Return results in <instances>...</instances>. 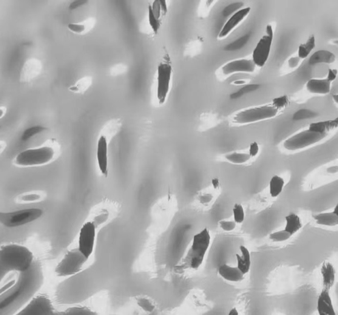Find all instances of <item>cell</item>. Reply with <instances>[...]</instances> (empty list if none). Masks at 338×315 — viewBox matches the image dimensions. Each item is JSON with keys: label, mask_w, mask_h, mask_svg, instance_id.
<instances>
[{"label": "cell", "mask_w": 338, "mask_h": 315, "mask_svg": "<svg viewBox=\"0 0 338 315\" xmlns=\"http://www.w3.org/2000/svg\"><path fill=\"white\" fill-rule=\"evenodd\" d=\"M41 199V196L38 194L25 195L21 198V200L25 202H32V201H38Z\"/></svg>", "instance_id": "obj_46"}, {"label": "cell", "mask_w": 338, "mask_h": 315, "mask_svg": "<svg viewBox=\"0 0 338 315\" xmlns=\"http://www.w3.org/2000/svg\"><path fill=\"white\" fill-rule=\"evenodd\" d=\"M148 18H149V24L150 27L152 28L153 32L155 33H157L160 28V20L155 18V16L153 15L151 10H150L149 8Z\"/></svg>", "instance_id": "obj_38"}, {"label": "cell", "mask_w": 338, "mask_h": 315, "mask_svg": "<svg viewBox=\"0 0 338 315\" xmlns=\"http://www.w3.org/2000/svg\"><path fill=\"white\" fill-rule=\"evenodd\" d=\"M251 158V156H250L248 153L237 152L229 153V154L225 156V158L227 161H228L230 163L236 164L245 163L247 161H248Z\"/></svg>", "instance_id": "obj_31"}, {"label": "cell", "mask_w": 338, "mask_h": 315, "mask_svg": "<svg viewBox=\"0 0 338 315\" xmlns=\"http://www.w3.org/2000/svg\"><path fill=\"white\" fill-rule=\"evenodd\" d=\"M327 136V134H322L308 128L286 139L284 142L283 147L289 151H295L319 143Z\"/></svg>", "instance_id": "obj_7"}, {"label": "cell", "mask_w": 338, "mask_h": 315, "mask_svg": "<svg viewBox=\"0 0 338 315\" xmlns=\"http://www.w3.org/2000/svg\"><path fill=\"white\" fill-rule=\"evenodd\" d=\"M286 225L285 231L292 235L296 234L302 228V222L298 215L292 213L285 217Z\"/></svg>", "instance_id": "obj_26"}, {"label": "cell", "mask_w": 338, "mask_h": 315, "mask_svg": "<svg viewBox=\"0 0 338 315\" xmlns=\"http://www.w3.org/2000/svg\"><path fill=\"white\" fill-rule=\"evenodd\" d=\"M53 303L46 294H40L34 297L21 310L14 315H56Z\"/></svg>", "instance_id": "obj_8"}, {"label": "cell", "mask_w": 338, "mask_h": 315, "mask_svg": "<svg viewBox=\"0 0 338 315\" xmlns=\"http://www.w3.org/2000/svg\"><path fill=\"white\" fill-rule=\"evenodd\" d=\"M87 259L78 248L72 249L57 265L56 273L59 277L73 276L81 271Z\"/></svg>", "instance_id": "obj_5"}, {"label": "cell", "mask_w": 338, "mask_h": 315, "mask_svg": "<svg viewBox=\"0 0 338 315\" xmlns=\"http://www.w3.org/2000/svg\"><path fill=\"white\" fill-rule=\"evenodd\" d=\"M228 315H239L238 314V311L236 308H232L231 311H229Z\"/></svg>", "instance_id": "obj_57"}, {"label": "cell", "mask_w": 338, "mask_h": 315, "mask_svg": "<svg viewBox=\"0 0 338 315\" xmlns=\"http://www.w3.org/2000/svg\"><path fill=\"white\" fill-rule=\"evenodd\" d=\"M291 237V234L286 232L285 230H283V231L272 233L270 235L269 238L274 242H282V241L288 240Z\"/></svg>", "instance_id": "obj_36"}, {"label": "cell", "mask_w": 338, "mask_h": 315, "mask_svg": "<svg viewBox=\"0 0 338 315\" xmlns=\"http://www.w3.org/2000/svg\"><path fill=\"white\" fill-rule=\"evenodd\" d=\"M88 3L87 0H76L74 1L69 5V10L70 11H74L78 9L79 8L83 7V6L87 5Z\"/></svg>", "instance_id": "obj_45"}, {"label": "cell", "mask_w": 338, "mask_h": 315, "mask_svg": "<svg viewBox=\"0 0 338 315\" xmlns=\"http://www.w3.org/2000/svg\"><path fill=\"white\" fill-rule=\"evenodd\" d=\"M251 7L242 8L230 16L221 28L218 34V38L219 39L226 38L247 18L251 13Z\"/></svg>", "instance_id": "obj_14"}, {"label": "cell", "mask_w": 338, "mask_h": 315, "mask_svg": "<svg viewBox=\"0 0 338 315\" xmlns=\"http://www.w3.org/2000/svg\"><path fill=\"white\" fill-rule=\"evenodd\" d=\"M213 197L210 194L202 195L200 197L201 203L203 204L209 203L212 201Z\"/></svg>", "instance_id": "obj_51"}, {"label": "cell", "mask_w": 338, "mask_h": 315, "mask_svg": "<svg viewBox=\"0 0 338 315\" xmlns=\"http://www.w3.org/2000/svg\"><path fill=\"white\" fill-rule=\"evenodd\" d=\"M240 250L242 254L241 255L236 254L237 261V267L240 269V272L244 275H245L248 273L250 268H251V254H250L249 249L245 246H241L240 247Z\"/></svg>", "instance_id": "obj_23"}, {"label": "cell", "mask_w": 338, "mask_h": 315, "mask_svg": "<svg viewBox=\"0 0 338 315\" xmlns=\"http://www.w3.org/2000/svg\"><path fill=\"white\" fill-rule=\"evenodd\" d=\"M33 262V255L26 247L11 244L0 249L1 280L11 272L25 273L29 271Z\"/></svg>", "instance_id": "obj_1"}, {"label": "cell", "mask_w": 338, "mask_h": 315, "mask_svg": "<svg viewBox=\"0 0 338 315\" xmlns=\"http://www.w3.org/2000/svg\"><path fill=\"white\" fill-rule=\"evenodd\" d=\"M149 8L151 10L155 18L160 20L162 14L160 0L153 2V4L151 6H150Z\"/></svg>", "instance_id": "obj_42"}, {"label": "cell", "mask_w": 338, "mask_h": 315, "mask_svg": "<svg viewBox=\"0 0 338 315\" xmlns=\"http://www.w3.org/2000/svg\"><path fill=\"white\" fill-rule=\"evenodd\" d=\"M301 60L302 59H300L298 56L292 57L288 61V67L292 69H295L299 65Z\"/></svg>", "instance_id": "obj_47"}, {"label": "cell", "mask_w": 338, "mask_h": 315, "mask_svg": "<svg viewBox=\"0 0 338 315\" xmlns=\"http://www.w3.org/2000/svg\"><path fill=\"white\" fill-rule=\"evenodd\" d=\"M336 61V56L333 53L326 50H319L315 52L309 58V64L315 65L319 64H332Z\"/></svg>", "instance_id": "obj_21"}, {"label": "cell", "mask_w": 338, "mask_h": 315, "mask_svg": "<svg viewBox=\"0 0 338 315\" xmlns=\"http://www.w3.org/2000/svg\"><path fill=\"white\" fill-rule=\"evenodd\" d=\"M7 107L5 106H2L0 107V118H3L7 114Z\"/></svg>", "instance_id": "obj_54"}, {"label": "cell", "mask_w": 338, "mask_h": 315, "mask_svg": "<svg viewBox=\"0 0 338 315\" xmlns=\"http://www.w3.org/2000/svg\"><path fill=\"white\" fill-rule=\"evenodd\" d=\"M200 42L194 41L192 42L191 43L188 44V46L186 48V53L187 56H194L197 54L198 51V48H200Z\"/></svg>", "instance_id": "obj_44"}, {"label": "cell", "mask_w": 338, "mask_h": 315, "mask_svg": "<svg viewBox=\"0 0 338 315\" xmlns=\"http://www.w3.org/2000/svg\"><path fill=\"white\" fill-rule=\"evenodd\" d=\"M244 3L240 2L232 3V4L226 6L222 11L223 17L228 18V17L231 16L238 10L242 9Z\"/></svg>", "instance_id": "obj_35"}, {"label": "cell", "mask_w": 338, "mask_h": 315, "mask_svg": "<svg viewBox=\"0 0 338 315\" xmlns=\"http://www.w3.org/2000/svg\"><path fill=\"white\" fill-rule=\"evenodd\" d=\"M259 152V146L257 143H254L251 144V146H250L249 153V154L251 157H255Z\"/></svg>", "instance_id": "obj_49"}, {"label": "cell", "mask_w": 338, "mask_h": 315, "mask_svg": "<svg viewBox=\"0 0 338 315\" xmlns=\"http://www.w3.org/2000/svg\"><path fill=\"white\" fill-rule=\"evenodd\" d=\"M43 65L39 59H28L22 66L20 73V81L26 83L34 80L41 74Z\"/></svg>", "instance_id": "obj_13"}, {"label": "cell", "mask_w": 338, "mask_h": 315, "mask_svg": "<svg viewBox=\"0 0 338 315\" xmlns=\"http://www.w3.org/2000/svg\"><path fill=\"white\" fill-rule=\"evenodd\" d=\"M272 102H273L272 106H274L278 110L283 109V108L287 106L289 103L288 99L285 96L275 98Z\"/></svg>", "instance_id": "obj_41"}, {"label": "cell", "mask_w": 338, "mask_h": 315, "mask_svg": "<svg viewBox=\"0 0 338 315\" xmlns=\"http://www.w3.org/2000/svg\"><path fill=\"white\" fill-rule=\"evenodd\" d=\"M160 4L162 14L164 15V14H166L167 11H168V5H167V2L165 1V0H161V1H160Z\"/></svg>", "instance_id": "obj_52"}, {"label": "cell", "mask_w": 338, "mask_h": 315, "mask_svg": "<svg viewBox=\"0 0 338 315\" xmlns=\"http://www.w3.org/2000/svg\"><path fill=\"white\" fill-rule=\"evenodd\" d=\"M333 98L334 102H336V103H337V95H334L333 96Z\"/></svg>", "instance_id": "obj_58"}, {"label": "cell", "mask_w": 338, "mask_h": 315, "mask_svg": "<svg viewBox=\"0 0 338 315\" xmlns=\"http://www.w3.org/2000/svg\"><path fill=\"white\" fill-rule=\"evenodd\" d=\"M96 23V20L93 17H89L81 22H74L68 25V28L73 33L79 35H85L93 29Z\"/></svg>", "instance_id": "obj_16"}, {"label": "cell", "mask_w": 338, "mask_h": 315, "mask_svg": "<svg viewBox=\"0 0 338 315\" xmlns=\"http://www.w3.org/2000/svg\"><path fill=\"white\" fill-rule=\"evenodd\" d=\"M284 185L285 181L283 178L278 175L272 177L269 183V193L271 197L273 198L278 197L282 192Z\"/></svg>", "instance_id": "obj_28"}, {"label": "cell", "mask_w": 338, "mask_h": 315, "mask_svg": "<svg viewBox=\"0 0 338 315\" xmlns=\"http://www.w3.org/2000/svg\"><path fill=\"white\" fill-rule=\"evenodd\" d=\"M317 223L321 226L333 227L338 223V206L335 207L334 211L326 213H321L314 215Z\"/></svg>", "instance_id": "obj_22"}, {"label": "cell", "mask_w": 338, "mask_h": 315, "mask_svg": "<svg viewBox=\"0 0 338 315\" xmlns=\"http://www.w3.org/2000/svg\"><path fill=\"white\" fill-rule=\"evenodd\" d=\"M259 87L260 84H258L246 85V86L241 87V88L239 90H238L237 92L232 93L231 95H230V98L231 99H239L241 97H243V96L247 95V94L255 92V91L259 89Z\"/></svg>", "instance_id": "obj_32"}, {"label": "cell", "mask_w": 338, "mask_h": 315, "mask_svg": "<svg viewBox=\"0 0 338 315\" xmlns=\"http://www.w3.org/2000/svg\"><path fill=\"white\" fill-rule=\"evenodd\" d=\"M46 130V127L38 125L30 127L29 128L25 130V131L21 136V140L24 142L30 140L34 136L40 134V133L43 132Z\"/></svg>", "instance_id": "obj_33"}, {"label": "cell", "mask_w": 338, "mask_h": 315, "mask_svg": "<svg viewBox=\"0 0 338 315\" xmlns=\"http://www.w3.org/2000/svg\"><path fill=\"white\" fill-rule=\"evenodd\" d=\"M232 84L236 85V86H240V85H244L246 84V81L244 79H238V80H235L232 82Z\"/></svg>", "instance_id": "obj_55"}, {"label": "cell", "mask_w": 338, "mask_h": 315, "mask_svg": "<svg viewBox=\"0 0 338 315\" xmlns=\"http://www.w3.org/2000/svg\"><path fill=\"white\" fill-rule=\"evenodd\" d=\"M273 36L265 35L258 42L252 55V61L256 66L262 67L268 61L272 47Z\"/></svg>", "instance_id": "obj_12"}, {"label": "cell", "mask_w": 338, "mask_h": 315, "mask_svg": "<svg viewBox=\"0 0 338 315\" xmlns=\"http://www.w3.org/2000/svg\"><path fill=\"white\" fill-rule=\"evenodd\" d=\"M256 65L252 59H240L230 61L220 68V76L222 78L238 73H253Z\"/></svg>", "instance_id": "obj_11"}, {"label": "cell", "mask_w": 338, "mask_h": 315, "mask_svg": "<svg viewBox=\"0 0 338 315\" xmlns=\"http://www.w3.org/2000/svg\"><path fill=\"white\" fill-rule=\"evenodd\" d=\"M317 310L319 315H336L329 291L323 289L318 298Z\"/></svg>", "instance_id": "obj_17"}, {"label": "cell", "mask_w": 338, "mask_h": 315, "mask_svg": "<svg viewBox=\"0 0 338 315\" xmlns=\"http://www.w3.org/2000/svg\"><path fill=\"white\" fill-rule=\"evenodd\" d=\"M220 226L224 231L231 232L236 227V223L234 221L221 220L220 222Z\"/></svg>", "instance_id": "obj_43"}, {"label": "cell", "mask_w": 338, "mask_h": 315, "mask_svg": "<svg viewBox=\"0 0 338 315\" xmlns=\"http://www.w3.org/2000/svg\"><path fill=\"white\" fill-rule=\"evenodd\" d=\"M213 186H214L215 189H217L218 186H219V181L218 179H213L212 180Z\"/></svg>", "instance_id": "obj_56"}, {"label": "cell", "mask_w": 338, "mask_h": 315, "mask_svg": "<svg viewBox=\"0 0 338 315\" xmlns=\"http://www.w3.org/2000/svg\"><path fill=\"white\" fill-rule=\"evenodd\" d=\"M337 166H330L328 167L326 171H327L328 174H334L337 172Z\"/></svg>", "instance_id": "obj_53"}, {"label": "cell", "mask_w": 338, "mask_h": 315, "mask_svg": "<svg viewBox=\"0 0 338 315\" xmlns=\"http://www.w3.org/2000/svg\"><path fill=\"white\" fill-rule=\"evenodd\" d=\"M317 113L309 109H301L298 110L293 115V120L294 121H302L309 120V119L316 117Z\"/></svg>", "instance_id": "obj_34"}, {"label": "cell", "mask_w": 338, "mask_h": 315, "mask_svg": "<svg viewBox=\"0 0 338 315\" xmlns=\"http://www.w3.org/2000/svg\"><path fill=\"white\" fill-rule=\"evenodd\" d=\"M138 305L143 309V310L148 312H152L154 310L155 305L152 301L146 299V298H141L138 300Z\"/></svg>", "instance_id": "obj_40"}, {"label": "cell", "mask_w": 338, "mask_h": 315, "mask_svg": "<svg viewBox=\"0 0 338 315\" xmlns=\"http://www.w3.org/2000/svg\"><path fill=\"white\" fill-rule=\"evenodd\" d=\"M95 235V226L93 222H87L82 227L79 233L78 249L87 259L94 249Z\"/></svg>", "instance_id": "obj_10"}, {"label": "cell", "mask_w": 338, "mask_h": 315, "mask_svg": "<svg viewBox=\"0 0 338 315\" xmlns=\"http://www.w3.org/2000/svg\"><path fill=\"white\" fill-rule=\"evenodd\" d=\"M331 83L326 78L311 79L306 84V88L310 93L326 95L330 92Z\"/></svg>", "instance_id": "obj_18"}, {"label": "cell", "mask_w": 338, "mask_h": 315, "mask_svg": "<svg viewBox=\"0 0 338 315\" xmlns=\"http://www.w3.org/2000/svg\"><path fill=\"white\" fill-rule=\"evenodd\" d=\"M172 77V65L167 62H163L159 64L157 69L156 98L161 105L164 104L168 98Z\"/></svg>", "instance_id": "obj_9"}, {"label": "cell", "mask_w": 338, "mask_h": 315, "mask_svg": "<svg viewBox=\"0 0 338 315\" xmlns=\"http://www.w3.org/2000/svg\"><path fill=\"white\" fill-rule=\"evenodd\" d=\"M56 315H98L95 311L85 306H75L58 311Z\"/></svg>", "instance_id": "obj_27"}, {"label": "cell", "mask_w": 338, "mask_h": 315, "mask_svg": "<svg viewBox=\"0 0 338 315\" xmlns=\"http://www.w3.org/2000/svg\"><path fill=\"white\" fill-rule=\"evenodd\" d=\"M323 289L329 291L333 286L335 281V269L333 265L329 262L323 263L321 268Z\"/></svg>", "instance_id": "obj_20"}, {"label": "cell", "mask_w": 338, "mask_h": 315, "mask_svg": "<svg viewBox=\"0 0 338 315\" xmlns=\"http://www.w3.org/2000/svg\"><path fill=\"white\" fill-rule=\"evenodd\" d=\"M279 110L272 105H265L240 110L232 116V122L237 124H246L268 120L276 116Z\"/></svg>", "instance_id": "obj_3"}, {"label": "cell", "mask_w": 338, "mask_h": 315, "mask_svg": "<svg viewBox=\"0 0 338 315\" xmlns=\"http://www.w3.org/2000/svg\"><path fill=\"white\" fill-rule=\"evenodd\" d=\"M42 214L41 209H24L13 212H2L0 220L3 225L14 228L32 222L40 217Z\"/></svg>", "instance_id": "obj_6"}, {"label": "cell", "mask_w": 338, "mask_h": 315, "mask_svg": "<svg viewBox=\"0 0 338 315\" xmlns=\"http://www.w3.org/2000/svg\"><path fill=\"white\" fill-rule=\"evenodd\" d=\"M127 71V67L126 65L119 64L111 68L110 73L111 75L116 76L123 75L126 73Z\"/></svg>", "instance_id": "obj_39"}, {"label": "cell", "mask_w": 338, "mask_h": 315, "mask_svg": "<svg viewBox=\"0 0 338 315\" xmlns=\"http://www.w3.org/2000/svg\"><path fill=\"white\" fill-rule=\"evenodd\" d=\"M108 138L102 134L98 139L96 147V160L101 172L104 175L108 174L109 167V153H108Z\"/></svg>", "instance_id": "obj_15"}, {"label": "cell", "mask_w": 338, "mask_h": 315, "mask_svg": "<svg viewBox=\"0 0 338 315\" xmlns=\"http://www.w3.org/2000/svg\"><path fill=\"white\" fill-rule=\"evenodd\" d=\"M337 73V72L336 70L329 69L328 75L326 76V78L331 83V82L334 81L335 78H336Z\"/></svg>", "instance_id": "obj_50"}, {"label": "cell", "mask_w": 338, "mask_h": 315, "mask_svg": "<svg viewBox=\"0 0 338 315\" xmlns=\"http://www.w3.org/2000/svg\"><path fill=\"white\" fill-rule=\"evenodd\" d=\"M251 35L250 34H246V35L241 36L239 38L236 39L234 41L227 44L224 48V50L226 51H235L242 49L243 48L246 46V44L249 41Z\"/></svg>", "instance_id": "obj_30"}, {"label": "cell", "mask_w": 338, "mask_h": 315, "mask_svg": "<svg viewBox=\"0 0 338 315\" xmlns=\"http://www.w3.org/2000/svg\"><path fill=\"white\" fill-rule=\"evenodd\" d=\"M233 215L235 223H241L244 222L245 213H244V210L241 204H235L233 208Z\"/></svg>", "instance_id": "obj_37"}, {"label": "cell", "mask_w": 338, "mask_h": 315, "mask_svg": "<svg viewBox=\"0 0 338 315\" xmlns=\"http://www.w3.org/2000/svg\"><path fill=\"white\" fill-rule=\"evenodd\" d=\"M210 241L211 237L207 229H204L196 234L180 267L183 269H198L200 267L208 251Z\"/></svg>", "instance_id": "obj_2"}, {"label": "cell", "mask_w": 338, "mask_h": 315, "mask_svg": "<svg viewBox=\"0 0 338 315\" xmlns=\"http://www.w3.org/2000/svg\"><path fill=\"white\" fill-rule=\"evenodd\" d=\"M93 83V79L91 76L87 75L79 78L75 82V83L69 87L70 92L83 95L87 92L91 87Z\"/></svg>", "instance_id": "obj_25"}, {"label": "cell", "mask_w": 338, "mask_h": 315, "mask_svg": "<svg viewBox=\"0 0 338 315\" xmlns=\"http://www.w3.org/2000/svg\"><path fill=\"white\" fill-rule=\"evenodd\" d=\"M315 47V38L314 36H311L305 43L300 44L298 48V56L300 59H305L310 55L312 51Z\"/></svg>", "instance_id": "obj_29"}, {"label": "cell", "mask_w": 338, "mask_h": 315, "mask_svg": "<svg viewBox=\"0 0 338 315\" xmlns=\"http://www.w3.org/2000/svg\"><path fill=\"white\" fill-rule=\"evenodd\" d=\"M212 4H214V2H206L204 3V5L201 6L200 11L202 16H204L205 14L208 13V10L212 5Z\"/></svg>", "instance_id": "obj_48"}, {"label": "cell", "mask_w": 338, "mask_h": 315, "mask_svg": "<svg viewBox=\"0 0 338 315\" xmlns=\"http://www.w3.org/2000/svg\"><path fill=\"white\" fill-rule=\"evenodd\" d=\"M55 154V149L50 146L28 149L17 156L16 163L21 166L43 165L50 162Z\"/></svg>", "instance_id": "obj_4"}, {"label": "cell", "mask_w": 338, "mask_h": 315, "mask_svg": "<svg viewBox=\"0 0 338 315\" xmlns=\"http://www.w3.org/2000/svg\"><path fill=\"white\" fill-rule=\"evenodd\" d=\"M218 273L224 280L231 282H239L244 278V275L237 267L223 265L218 269Z\"/></svg>", "instance_id": "obj_19"}, {"label": "cell", "mask_w": 338, "mask_h": 315, "mask_svg": "<svg viewBox=\"0 0 338 315\" xmlns=\"http://www.w3.org/2000/svg\"><path fill=\"white\" fill-rule=\"evenodd\" d=\"M337 118L332 120L323 121L312 123L309 125V129L315 131L328 135L329 133L337 128Z\"/></svg>", "instance_id": "obj_24"}]
</instances>
